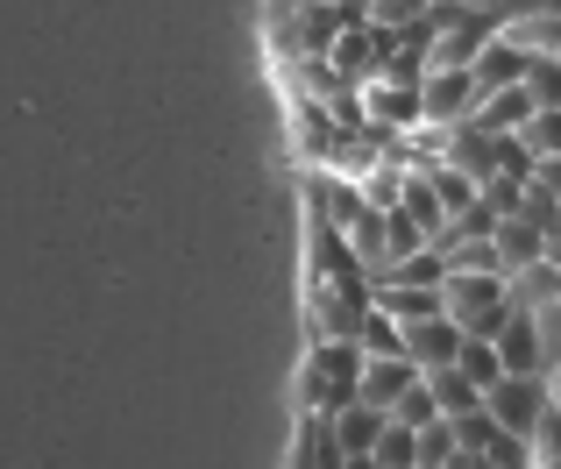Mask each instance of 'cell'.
I'll return each instance as SVG.
<instances>
[{
    "label": "cell",
    "instance_id": "18",
    "mask_svg": "<svg viewBox=\"0 0 561 469\" xmlns=\"http://www.w3.org/2000/svg\"><path fill=\"white\" fill-rule=\"evenodd\" d=\"M540 377H548V399L561 405V363H548V370H540Z\"/></svg>",
    "mask_w": 561,
    "mask_h": 469
},
{
    "label": "cell",
    "instance_id": "17",
    "mask_svg": "<svg viewBox=\"0 0 561 469\" xmlns=\"http://www.w3.org/2000/svg\"><path fill=\"white\" fill-rule=\"evenodd\" d=\"M526 93H534V107H561V57H534L526 65Z\"/></svg>",
    "mask_w": 561,
    "mask_h": 469
},
{
    "label": "cell",
    "instance_id": "15",
    "mask_svg": "<svg viewBox=\"0 0 561 469\" xmlns=\"http://www.w3.org/2000/svg\"><path fill=\"white\" fill-rule=\"evenodd\" d=\"M526 462H548V469H561V405H554V399L540 405V420L526 427Z\"/></svg>",
    "mask_w": 561,
    "mask_h": 469
},
{
    "label": "cell",
    "instance_id": "2",
    "mask_svg": "<svg viewBox=\"0 0 561 469\" xmlns=\"http://www.w3.org/2000/svg\"><path fill=\"white\" fill-rule=\"evenodd\" d=\"M356 377H363L356 334H320L313 363H306V405H313V413H334V405H348V399H356Z\"/></svg>",
    "mask_w": 561,
    "mask_h": 469
},
{
    "label": "cell",
    "instance_id": "3",
    "mask_svg": "<svg viewBox=\"0 0 561 469\" xmlns=\"http://www.w3.org/2000/svg\"><path fill=\"white\" fill-rule=\"evenodd\" d=\"M398 28H377V22H342L334 28V43H328V57H334V71H342L348 85H370L377 71H383V57L398 50Z\"/></svg>",
    "mask_w": 561,
    "mask_h": 469
},
{
    "label": "cell",
    "instance_id": "8",
    "mask_svg": "<svg viewBox=\"0 0 561 469\" xmlns=\"http://www.w3.org/2000/svg\"><path fill=\"white\" fill-rule=\"evenodd\" d=\"M334 448H342V462H370V442H377V427H383V405L370 399H348V405H334Z\"/></svg>",
    "mask_w": 561,
    "mask_h": 469
},
{
    "label": "cell",
    "instance_id": "4",
    "mask_svg": "<svg viewBox=\"0 0 561 469\" xmlns=\"http://www.w3.org/2000/svg\"><path fill=\"white\" fill-rule=\"evenodd\" d=\"M477 100H483V85L469 79V65H434V71H420V114H426V122L462 128L469 114H477Z\"/></svg>",
    "mask_w": 561,
    "mask_h": 469
},
{
    "label": "cell",
    "instance_id": "7",
    "mask_svg": "<svg viewBox=\"0 0 561 469\" xmlns=\"http://www.w3.org/2000/svg\"><path fill=\"white\" fill-rule=\"evenodd\" d=\"M455 348H462V328H455L448 313L405 320V356H412V370H440V363H455Z\"/></svg>",
    "mask_w": 561,
    "mask_h": 469
},
{
    "label": "cell",
    "instance_id": "1",
    "mask_svg": "<svg viewBox=\"0 0 561 469\" xmlns=\"http://www.w3.org/2000/svg\"><path fill=\"white\" fill-rule=\"evenodd\" d=\"M440 313H448L462 334H497L505 313H512L505 271H448L440 277Z\"/></svg>",
    "mask_w": 561,
    "mask_h": 469
},
{
    "label": "cell",
    "instance_id": "6",
    "mask_svg": "<svg viewBox=\"0 0 561 469\" xmlns=\"http://www.w3.org/2000/svg\"><path fill=\"white\" fill-rule=\"evenodd\" d=\"M363 114H370L377 128H391V136H405V128H420L426 114H420V79H391V71H377L370 85H363Z\"/></svg>",
    "mask_w": 561,
    "mask_h": 469
},
{
    "label": "cell",
    "instance_id": "16",
    "mask_svg": "<svg viewBox=\"0 0 561 469\" xmlns=\"http://www.w3.org/2000/svg\"><path fill=\"white\" fill-rule=\"evenodd\" d=\"M363 22H377V28H420L426 22V0H363Z\"/></svg>",
    "mask_w": 561,
    "mask_h": 469
},
{
    "label": "cell",
    "instance_id": "5",
    "mask_svg": "<svg viewBox=\"0 0 561 469\" xmlns=\"http://www.w3.org/2000/svg\"><path fill=\"white\" fill-rule=\"evenodd\" d=\"M540 405H548V377L540 370H505L491 391H483V413H491L505 434H526L540 420Z\"/></svg>",
    "mask_w": 561,
    "mask_h": 469
},
{
    "label": "cell",
    "instance_id": "9",
    "mask_svg": "<svg viewBox=\"0 0 561 469\" xmlns=\"http://www.w3.org/2000/svg\"><path fill=\"white\" fill-rule=\"evenodd\" d=\"M491 242H497V263H505V271H519V263H540V256H548V228L526 221V214H497Z\"/></svg>",
    "mask_w": 561,
    "mask_h": 469
},
{
    "label": "cell",
    "instance_id": "14",
    "mask_svg": "<svg viewBox=\"0 0 561 469\" xmlns=\"http://www.w3.org/2000/svg\"><path fill=\"white\" fill-rule=\"evenodd\" d=\"M412 442H420V434H412L405 420L383 413V427H377V442H370V462L377 469H412Z\"/></svg>",
    "mask_w": 561,
    "mask_h": 469
},
{
    "label": "cell",
    "instance_id": "12",
    "mask_svg": "<svg viewBox=\"0 0 561 469\" xmlns=\"http://www.w3.org/2000/svg\"><path fill=\"white\" fill-rule=\"evenodd\" d=\"M455 370H462L477 391H491L497 377H505V356H497L491 334H462V348H455Z\"/></svg>",
    "mask_w": 561,
    "mask_h": 469
},
{
    "label": "cell",
    "instance_id": "11",
    "mask_svg": "<svg viewBox=\"0 0 561 469\" xmlns=\"http://www.w3.org/2000/svg\"><path fill=\"white\" fill-rule=\"evenodd\" d=\"M505 370H540V334H534V313H505V328L491 334Z\"/></svg>",
    "mask_w": 561,
    "mask_h": 469
},
{
    "label": "cell",
    "instance_id": "13",
    "mask_svg": "<svg viewBox=\"0 0 561 469\" xmlns=\"http://www.w3.org/2000/svg\"><path fill=\"white\" fill-rule=\"evenodd\" d=\"M426 385H434V399H440V413H448V420H462V413H477V405H483V391L469 385V377L455 370V363H440V370H426Z\"/></svg>",
    "mask_w": 561,
    "mask_h": 469
},
{
    "label": "cell",
    "instance_id": "10",
    "mask_svg": "<svg viewBox=\"0 0 561 469\" xmlns=\"http://www.w3.org/2000/svg\"><path fill=\"white\" fill-rule=\"evenodd\" d=\"M412 356H363V377H356V399H370V405H383V413H391L398 405V391L412 385Z\"/></svg>",
    "mask_w": 561,
    "mask_h": 469
}]
</instances>
